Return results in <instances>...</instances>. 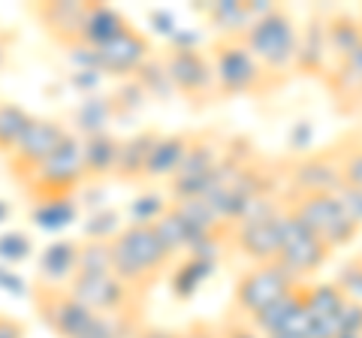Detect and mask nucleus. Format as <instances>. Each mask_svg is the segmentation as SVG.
Wrapping results in <instances>:
<instances>
[{
	"mask_svg": "<svg viewBox=\"0 0 362 338\" xmlns=\"http://www.w3.org/2000/svg\"><path fill=\"white\" fill-rule=\"evenodd\" d=\"M160 139V130L157 127H145V130H136L133 136L121 139V148H118V163H115V178L118 185H142V175H145V166H148V157L151 148Z\"/></svg>",
	"mask_w": 362,
	"mask_h": 338,
	"instance_id": "6ab92c4d",
	"label": "nucleus"
},
{
	"mask_svg": "<svg viewBox=\"0 0 362 338\" xmlns=\"http://www.w3.org/2000/svg\"><path fill=\"white\" fill-rule=\"evenodd\" d=\"M359 115H362V109H359Z\"/></svg>",
	"mask_w": 362,
	"mask_h": 338,
	"instance_id": "e433bc0d",
	"label": "nucleus"
},
{
	"mask_svg": "<svg viewBox=\"0 0 362 338\" xmlns=\"http://www.w3.org/2000/svg\"><path fill=\"white\" fill-rule=\"evenodd\" d=\"M284 178H287V187H284L287 194H338L344 187L332 145L317 151H305L287 161Z\"/></svg>",
	"mask_w": 362,
	"mask_h": 338,
	"instance_id": "f8f14e48",
	"label": "nucleus"
},
{
	"mask_svg": "<svg viewBox=\"0 0 362 338\" xmlns=\"http://www.w3.org/2000/svg\"><path fill=\"white\" fill-rule=\"evenodd\" d=\"M332 281H335L338 290H341L350 302H359V305H362V254L350 257V260L338 269V275Z\"/></svg>",
	"mask_w": 362,
	"mask_h": 338,
	"instance_id": "c85d7f7f",
	"label": "nucleus"
},
{
	"mask_svg": "<svg viewBox=\"0 0 362 338\" xmlns=\"http://www.w3.org/2000/svg\"><path fill=\"white\" fill-rule=\"evenodd\" d=\"M30 218L45 230H58L66 227L76 218V202L73 199H61V202H42V206H33Z\"/></svg>",
	"mask_w": 362,
	"mask_h": 338,
	"instance_id": "cd10ccee",
	"label": "nucleus"
},
{
	"mask_svg": "<svg viewBox=\"0 0 362 338\" xmlns=\"http://www.w3.org/2000/svg\"><path fill=\"white\" fill-rule=\"evenodd\" d=\"M178 338H218V326H211L206 320H197V323L185 326V330L178 332Z\"/></svg>",
	"mask_w": 362,
	"mask_h": 338,
	"instance_id": "473e14b6",
	"label": "nucleus"
},
{
	"mask_svg": "<svg viewBox=\"0 0 362 338\" xmlns=\"http://www.w3.org/2000/svg\"><path fill=\"white\" fill-rule=\"evenodd\" d=\"M112 272L136 293L148 296L160 281L173 272L178 254L163 242L154 223L130 221L109 239Z\"/></svg>",
	"mask_w": 362,
	"mask_h": 338,
	"instance_id": "f257e3e1",
	"label": "nucleus"
},
{
	"mask_svg": "<svg viewBox=\"0 0 362 338\" xmlns=\"http://www.w3.org/2000/svg\"><path fill=\"white\" fill-rule=\"evenodd\" d=\"M163 73L169 78L173 94H178L190 109H206L218 103V78H214V66L209 52L199 46H187V42H173L160 52Z\"/></svg>",
	"mask_w": 362,
	"mask_h": 338,
	"instance_id": "20e7f679",
	"label": "nucleus"
},
{
	"mask_svg": "<svg viewBox=\"0 0 362 338\" xmlns=\"http://www.w3.org/2000/svg\"><path fill=\"white\" fill-rule=\"evenodd\" d=\"M82 185H85V175H82V145H78L76 133H70V136L64 139L61 148L54 151L18 190L28 197L30 206H42V202L73 199L76 190Z\"/></svg>",
	"mask_w": 362,
	"mask_h": 338,
	"instance_id": "423d86ee",
	"label": "nucleus"
},
{
	"mask_svg": "<svg viewBox=\"0 0 362 338\" xmlns=\"http://www.w3.org/2000/svg\"><path fill=\"white\" fill-rule=\"evenodd\" d=\"M190 136L194 130H185V133H160V139L151 148L148 157V166H145V175H142V185H151V182H169L175 173L185 154L190 148Z\"/></svg>",
	"mask_w": 362,
	"mask_h": 338,
	"instance_id": "aec40b11",
	"label": "nucleus"
},
{
	"mask_svg": "<svg viewBox=\"0 0 362 338\" xmlns=\"http://www.w3.org/2000/svg\"><path fill=\"white\" fill-rule=\"evenodd\" d=\"M296 284H299V281H293L278 263L251 266V269H245V272L235 278L230 311H235L239 317L251 320L254 314H259L263 308H269L278 296H284V293L293 290Z\"/></svg>",
	"mask_w": 362,
	"mask_h": 338,
	"instance_id": "9b49d317",
	"label": "nucleus"
},
{
	"mask_svg": "<svg viewBox=\"0 0 362 338\" xmlns=\"http://www.w3.org/2000/svg\"><path fill=\"white\" fill-rule=\"evenodd\" d=\"M145 320H133V317H97L88 323V330L78 338H133Z\"/></svg>",
	"mask_w": 362,
	"mask_h": 338,
	"instance_id": "bb28decb",
	"label": "nucleus"
},
{
	"mask_svg": "<svg viewBox=\"0 0 362 338\" xmlns=\"http://www.w3.org/2000/svg\"><path fill=\"white\" fill-rule=\"evenodd\" d=\"M90 64L100 73H106L112 78H133L145 64L154 58V42L148 33H142L139 28L124 30L121 37H115L106 46H100L97 52H88Z\"/></svg>",
	"mask_w": 362,
	"mask_h": 338,
	"instance_id": "ddd939ff",
	"label": "nucleus"
},
{
	"mask_svg": "<svg viewBox=\"0 0 362 338\" xmlns=\"http://www.w3.org/2000/svg\"><path fill=\"white\" fill-rule=\"evenodd\" d=\"M78 247H82V242L73 239H58L45 247L40 254V272H37L40 284H54V287L70 284V278L78 269Z\"/></svg>",
	"mask_w": 362,
	"mask_h": 338,
	"instance_id": "4be33fe9",
	"label": "nucleus"
},
{
	"mask_svg": "<svg viewBox=\"0 0 362 338\" xmlns=\"http://www.w3.org/2000/svg\"><path fill=\"white\" fill-rule=\"evenodd\" d=\"M66 290L100 317H133V320L145 317L148 296L127 287L115 272H76Z\"/></svg>",
	"mask_w": 362,
	"mask_h": 338,
	"instance_id": "0eeeda50",
	"label": "nucleus"
},
{
	"mask_svg": "<svg viewBox=\"0 0 362 338\" xmlns=\"http://www.w3.org/2000/svg\"><path fill=\"white\" fill-rule=\"evenodd\" d=\"M338 169H341V182L344 187L362 190V130H350L341 139L332 142Z\"/></svg>",
	"mask_w": 362,
	"mask_h": 338,
	"instance_id": "393cba45",
	"label": "nucleus"
},
{
	"mask_svg": "<svg viewBox=\"0 0 362 338\" xmlns=\"http://www.w3.org/2000/svg\"><path fill=\"white\" fill-rule=\"evenodd\" d=\"M323 82L335 100V109L341 115H356L362 106V46L347 58L332 61L329 70L323 73Z\"/></svg>",
	"mask_w": 362,
	"mask_h": 338,
	"instance_id": "dca6fc26",
	"label": "nucleus"
},
{
	"mask_svg": "<svg viewBox=\"0 0 362 338\" xmlns=\"http://www.w3.org/2000/svg\"><path fill=\"white\" fill-rule=\"evenodd\" d=\"M88 13V4H58V0H45V4L30 6V16L40 21L42 30L64 49L78 52V37H82V21Z\"/></svg>",
	"mask_w": 362,
	"mask_h": 338,
	"instance_id": "2eb2a0df",
	"label": "nucleus"
},
{
	"mask_svg": "<svg viewBox=\"0 0 362 338\" xmlns=\"http://www.w3.org/2000/svg\"><path fill=\"white\" fill-rule=\"evenodd\" d=\"M66 136H70V127H66L64 121L33 115L28 130L21 133V139L16 142V148L6 154V169H9V178L16 182V187L25 185L28 178L61 148Z\"/></svg>",
	"mask_w": 362,
	"mask_h": 338,
	"instance_id": "1a4fd4ad",
	"label": "nucleus"
},
{
	"mask_svg": "<svg viewBox=\"0 0 362 338\" xmlns=\"http://www.w3.org/2000/svg\"><path fill=\"white\" fill-rule=\"evenodd\" d=\"M239 40L266 73L287 76L293 70L296 49H299V28L287 6L269 4L263 13L239 33Z\"/></svg>",
	"mask_w": 362,
	"mask_h": 338,
	"instance_id": "f03ea898",
	"label": "nucleus"
},
{
	"mask_svg": "<svg viewBox=\"0 0 362 338\" xmlns=\"http://www.w3.org/2000/svg\"><path fill=\"white\" fill-rule=\"evenodd\" d=\"M323 30H326V49H329L332 61H341V58H347L350 52H356L362 46V18L350 16V13L326 16Z\"/></svg>",
	"mask_w": 362,
	"mask_h": 338,
	"instance_id": "5701e85b",
	"label": "nucleus"
},
{
	"mask_svg": "<svg viewBox=\"0 0 362 338\" xmlns=\"http://www.w3.org/2000/svg\"><path fill=\"white\" fill-rule=\"evenodd\" d=\"M338 199H341V206L347 209V215L354 218L356 223H362V190L341 187V190H338Z\"/></svg>",
	"mask_w": 362,
	"mask_h": 338,
	"instance_id": "2f4dec72",
	"label": "nucleus"
},
{
	"mask_svg": "<svg viewBox=\"0 0 362 338\" xmlns=\"http://www.w3.org/2000/svg\"><path fill=\"white\" fill-rule=\"evenodd\" d=\"M251 326L263 338L284 330H305L308 326V284H296L284 296H278L269 308L254 314Z\"/></svg>",
	"mask_w": 362,
	"mask_h": 338,
	"instance_id": "4468645a",
	"label": "nucleus"
},
{
	"mask_svg": "<svg viewBox=\"0 0 362 338\" xmlns=\"http://www.w3.org/2000/svg\"><path fill=\"white\" fill-rule=\"evenodd\" d=\"M269 338H311V317H308V326H305V330H284V332H275Z\"/></svg>",
	"mask_w": 362,
	"mask_h": 338,
	"instance_id": "c9c22d12",
	"label": "nucleus"
},
{
	"mask_svg": "<svg viewBox=\"0 0 362 338\" xmlns=\"http://www.w3.org/2000/svg\"><path fill=\"white\" fill-rule=\"evenodd\" d=\"M281 202L308 223L332 251L354 245L356 235L362 233V223L347 215L338 194H287V190H281Z\"/></svg>",
	"mask_w": 362,
	"mask_h": 338,
	"instance_id": "6e6552de",
	"label": "nucleus"
},
{
	"mask_svg": "<svg viewBox=\"0 0 362 338\" xmlns=\"http://www.w3.org/2000/svg\"><path fill=\"white\" fill-rule=\"evenodd\" d=\"M133 21L121 13V9L109 4H88V13L82 21V37H78V52H97L100 46H106L115 37H121L124 30H130Z\"/></svg>",
	"mask_w": 362,
	"mask_h": 338,
	"instance_id": "f3484780",
	"label": "nucleus"
},
{
	"mask_svg": "<svg viewBox=\"0 0 362 338\" xmlns=\"http://www.w3.org/2000/svg\"><path fill=\"white\" fill-rule=\"evenodd\" d=\"M82 145V175H85V185H97V182H106L115 173V163H118V148H121V139L109 130H90L85 139H78Z\"/></svg>",
	"mask_w": 362,
	"mask_h": 338,
	"instance_id": "a211bd4d",
	"label": "nucleus"
},
{
	"mask_svg": "<svg viewBox=\"0 0 362 338\" xmlns=\"http://www.w3.org/2000/svg\"><path fill=\"white\" fill-rule=\"evenodd\" d=\"M181 263L173 266V296L178 302H187L194 299V293L199 290V284L211 275V266L214 260L209 257H197V254H187V257H178Z\"/></svg>",
	"mask_w": 362,
	"mask_h": 338,
	"instance_id": "b1692460",
	"label": "nucleus"
},
{
	"mask_svg": "<svg viewBox=\"0 0 362 338\" xmlns=\"http://www.w3.org/2000/svg\"><path fill=\"white\" fill-rule=\"evenodd\" d=\"M30 302H33V311H37L40 323L54 338H78L88 330V323L97 317V314L85 308L66 287L40 284V281L30 290Z\"/></svg>",
	"mask_w": 362,
	"mask_h": 338,
	"instance_id": "9d476101",
	"label": "nucleus"
},
{
	"mask_svg": "<svg viewBox=\"0 0 362 338\" xmlns=\"http://www.w3.org/2000/svg\"><path fill=\"white\" fill-rule=\"evenodd\" d=\"M332 254H335L332 247L326 245L299 215H293L284 202H281L278 257L272 263H278L293 281H299V284H308V281L332 260Z\"/></svg>",
	"mask_w": 362,
	"mask_h": 338,
	"instance_id": "39448f33",
	"label": "nucleus"
},
{
	"mask_svg": "<svg viewBox=\"0 0 362 338\" xmlns=\"http://www.w3.org/2000/svg\"><path fill=\"white\" fill-rule=\"evenodd\" d=\"M33 115L25 106L13 103V100H0V154H9L16 148V142L21 139Z\"/></svg>",
	"mask_w": 362,
	"mask_h": 338,
	"instance_id": "a878e982",
	"label": "nucleus"
},
{
	"mask_svg": "<svg viewBox=\"0 0 362 338\" xmlns=\"http://www.w3.org/2000/svg\"><path fill=\"white\" fill-rule=\"evenodd\" d=\"M0 254H4L6 260H13V263L25 260V257L30 254V239L28 235H21V233L4 235V239H0Z\"/></svg>",
	"mask_w": 362,
	"mask_h": 338,
	"instance_id": "7c9ffc66",
	"label": "nucleus"
},
{
	"mask_svg": "<svg viewBox=\"0 0 362 338\" xmlns=\"http://www.w3.org/2000/svg\"><path fill=\"white\" fill-rule=\"evenodd\" d=\"M25 323L9 317V314H0V338H25Z\"/></svg>",
	"mask_w": 362,
	"mask_h": 338,
	"instance_id": "72a5a7b5",
	"label": "nucleus"
},
{
	"mask_svg": "<svg viewBox=\"0 0 362 338\" xmlns=\"http://www.w3.org/2000/svg\"><path fill=\"white\" fill-rule=\"evenodd\" d=\"M218 338H263V335H259V332L254 330L251 320H247V317H239L235 311L226 308L223 320L218 323Z\"/></svg>",
	"mask_w": 362,
	"mask_h": 338,
	"instance_id": "c756f323",
	"label": "nucleus"
},
{
	"mask_svg": "<svg viewBox=\"0 0 362 338\" xmlns=\"http://www.w3.org/2000/svg\"><path fill=\"white\" fill-rule=\"evenodd\" d=\"M133 338H178L175 330H163V326H148V323H142L139 330H136Z\"/></svg>",
	"mask_w": 362,
	"mask_h": 338,
	"instance_id": "f704fd0d",
	"label": "nucleus"
},
{
	"mask_svg": "<svg viewBox=\"0 0 362 338\" xmlns=\"http://www.w3.org/2000/svg\"><path fill=\"white\" fill-rule=\"evenodd\" d=\"M209 58L218 78V97H266L281 85L278 76L266 73L257 58L242 46L239 37H214L209 42Z\"/></svg>",
	"mask_w": 362,
	"mask_h": 338,
	"instance_id": "7ed1b4c3",
	"label": "nucleus"
},
{
	"mask_svg": "<svg viewBox=\"0 0 362 338\" xmlns=\"http://www.w3.org/2000/svg\"><path fill=\"white\" fill-rule=\"evenodd\" d=\"M323 21H326V16H311V21L302 28L293 70H299L305 76H323L329 70V49H326Z\"/></svg>",
	"mask_w": 362,
	"mask_h": 338,
	"instance_id": "412c9836",
	"label": "nucleus"
}]
</instances>
